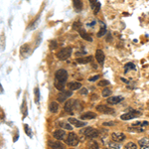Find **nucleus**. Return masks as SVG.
I'll list each match as a JSON object with an SVG mask.
<instances>
[{
    "label": "nucleus",
    "mask_w": 149,
    "mask_h": 149,
    "mask_svg": "<svg viewBox=\"0 0 149 149\" xmlns=\"http://www.w3.org/2000/svg\"><path fill=\"white\" fill-rule=\"evenodd\" d=\"M68 80V72L64 69H60L55 73V81L54 86L59 91H63L66 86Z\"/></svg>",
    "instance_id": "nucleus-1"
},
{
    "label": "nucleus",
    "mask_w": 149,
    "mask_h": 149,
    "mask_svg": "<svg viewBox=\"0 0 149 149\" xmlns=\"http://www.w3.org/2000/svg\"><path fill=\"white\" fill-rule=\"evenodd\" d=\"M73 53V49L71 47H66V48L62 49L61 51H59L56 54V57L58 58L60 61H66L68 58H70Z\"/></svg>",
    "instance_id": "nucleus-2"
},
{
    "label": "nucleus",
    "mask_w": 149,
    "mask_h": 149,
    "mask_svg": "<svg viewBox=\"0 0 149 149\" xmlns=\"http://www.w3.org/2000/svg\"><path fill=\"white\" fill-rule=\"evenodd\" d=\"M66 143L69 146H77L79 143V137L76 133L70 132L68 134V137L66 139Z\"/></svg>",
    "instance_id": "nucleus-3"
},
{
    "label": "nucleus",
    "mask_w": 149,
    "mask_h": 149,
    "mask_svg": "<svg viewBox=\"0 0 149 149\" xmlns=\"http://www.w3.org/2000/svg\"><path fill=\"white\" fill-rule=\"evenodd\" d=\"M141 115V112L136 111V110H131L130 112H127V113H124L120 116V119L122 120H130V119H133L135 117H138V116Z\"/></svg>",
    "instance_id": "nucleus-4"
},
{
    "label": "nucleus",
    "mask_w": 149,
    "mask_h": 149,
    "mask_svg": "<svg viewBox=\"0 0 149 149\" xmlns=\"http://www.w3.org/2000/svg\"><path fill=\"white\" fill-rule=\"evenodd\" d=\"M97 110L101 113L103 114H112L114 113V109L107 105H104V104H99L97 106Z\"/></svg>",
    "instance_id": "nucleus-5"
},
{
    "label": "nucleus",
    "mask_w": 149,
    "mask_h": 149,
    "mask_svg": "<svg viewBox=\"0 0 149 149\" xmlns=\"http://www.w3.org/2000/svg\"><path fill=\"white\" fill-rule=\"evenodd\" d=\"M72 95H73V93L71 91H62L58 95V97H57V99H58L59 103H64L66 99L72 97Z\"/></svg>",
    "instance_id": "nucleus-6"
},
{
    "label": "nucleus",
    "mask_w": 149,
    "mask_h": 149,
    "mask_svg": "<svg viewBox=\"0 0 149 149\" xmlns=\"http://www.w3.org/2000/svg\"><path fill=\"white\" fill-rule=\"evenodd\" d=\"M83 133L85 134V136H87V137H89V138H95L99 136L97 130L93 128V127H88V128H86L84 131H83Z\"/></svg>",
    "instance_id": "nucleus-7"
},
{
    "label": "nucleus",
    "mask_w": 149,
    "mask_h": 149,
    "mask_svg": "<svg viewBox=\"0 0 149 149\" xmlns=\"http://www.w3.org/2000/svg\"><path fill=\"white\" fill-rule=\"evenodd\" d=\"M89 4H91V7L93 9V13L95 14H97L101 9V2H99V0H89Z\"/></svg>",
    "instance_id": "nucleus-8"
},
{
    "label": "nucleus",
    "mask_w": 149,
    "mask_h": 149,
    "mask_svg": "<svg viewBox=\"0 0 149 149\" xmlns=\"http://www.w3.org/2000/svg\"><path fill=\"white\" fill-rule=\"evenodd\" d=\"M95 59H97V63L101 64V65H103L104 63V60H105V55H104L103 51L101 50V49H99V50H97V52H95Z\"/></svg>",
    "instance_id": "nucleus-9"
},
{
    "label": "nucleus",
    "mask_w": 149,
    "mask_h": 149,
    "mask_svg": "<svg viewBox=\"0 0 149 149\" xmlns=\"http://www.w3.org/2000/svg\"><path fill=\"white\" fill-rule=\"evenodd\" d=\"M78 103V101L74 99H70L68 101V103L65 104V110L68 112H72L74 108H76V104Z\"/></svg>",
    "instance_id": "nucleus-10"
},
{
    "label": "nucleus",
    "mask_w": 149,
    "mask_h": 149,
    "mask_svg": "<svg viewBox=\"0 0 149 149\" xmlns=\"http://www.w3.org/2000/svg\"><path fill=\"white\" fill-rule=\"evenodd\" d=\"M111 138L115 142H122L125 139V135L122 132H113L111 133Z\"/></svg>",
    "instance_id": "nucleus-11"
},
{
    "label": "nucleus",
    "mask_w": 149,
    "mask_h": 149,
    "mask_svg": "<svg viewBox=\"0 0 149 149\" xmlns=\"http://www.w3.org/2000/svg\"><path fill=\"white\" fill-rule=\"evenodd\" d=\"M53 136H54L57 140H63V139H65V137H66V132H65V130L60 128V129H57V130L53 133Z\"/></svg>",
    "instance_id": "nucleus-12"
},
{
    "label": "nucleus",
    "mask_w": 149,
    "mask_h": 149,
    "mask_svg": "<svg viewBox=\"0 0 149 149\" xmlns=\"http://www.w3.org/2000/svg\"><path fill=\"white\" fill-rule=\"evenodd\" d=\"M48 145L52 149H65V146L60 141H52V140H49Z\"/></svg>",
    "instance_id": "nucleus-13"
},
{
    "label": "nucleus",
    "mask_w": 149,
    "mask_h": 149,
    "mask_svg": "<svg viewBox=\"0 0 149 149\" xmlns=\"http://www.w3.org/2000/svg\"><path fill=\"white\" fill-rule=\"evenodd\" d=\"M78 32H79V34H80V36L84 40H87V41H89V42L93 41V37H91V36H89V34L87 33V31L84 29V27H83V28H81Z\"/></svg>",
    "instance_id": "nucleus-14"
},
{
    "label": "nucleus",
    "mask_w": 149,
    "mask_h": 149,
    "mask_svg": "<svg viewBox=\"0 0 149 149\" xmlns=\"http://www.w3.org/2000/svg\"><path fill=\"white\" fill-rule=\"evenodd\" d=\"M68 121H69V123L74 125L76 127H83L86 125V122H83V121L79 120V119H77V118H74V117H70L68 119Z\"/></svg>",
    "instance_id": "nucleus-15"
},
{
    "label": "nucleus",
    "mask_w": 149,
    "mask_h": 149,
    "mask_svg": "<svg viewBox=\"0 0 149 149\" xmlns=\"http://www.w3.org/2000/svg\"><path fill=\"white\" fill-rule=\"evenodd\" d=\"M122 99H123V97H120V95H116V97H107V103H109V104H116V103H120Z\"/></svg>",
    "instance_id": "nucleus-16"
},
{
    "label": "nucleus",
    "mask_w": 149,
    "mask_h": 149,
    "mask_svg": "<svg viewBox=\"0 0 149 149\" xmlns=\"http://www.w3.org/2000/svg\"><path fill=\"white\" fill-rule=\"evenodd\" d=\"M68 89L70 91H77L79 89H82V84L79 82H71L68 84Z\"/></svg>",
    "instance_id": "nucleus-17"
},
{
    "label": "nucleus",
    "mask_w": 149,
    "mask_h": 149,
    "mask_svg": "<svg viewBox=\"0 0 149 149\" xmlns=\"http://www.w3.org/2000/svg\"><path fill=\"white\" fill-rule=\"evenodd\" d=\"M74 8L76 12H81L83 10V1L82 0H73Z\"/></svg>",
    "instance_id": "nucleus-18"
},
{
    "label": "nucleus",
    "mask_w": 149,
    "mask_h": 149,
    "mask_svg": "<svg viewBox=\"0 0 149 149\" xmlns=\"http://www.w3.org/2000/svg\"><path fill=\"white\" fill-rule=\"evenodd\" d=\"M97 117V114L95 113V112H91V111H88L86 112V113H83L82 115H81V118L82 119H93Z\"/></svg>",
    "instance_id": "nucleus-19"
},
{
    "label": "nucleus",
    "mask_w": 149,
    "mask_h": 149,
    "mask_svg": "<svg viewBox=\"0 0 149 149\" xmlns=\"http://www.w3.org/2000/svg\"><path fill=\"white\" fill-rule=\"evenodd\" d=\"M139 146L141 149H148L149 148V139L148 138H142L139 140Z\"/></svg>",
    "instance_id": "nucleus-20"
},
{
    "label": "nucleus",
    "mask_w": 149,
    "mask_h": 149,
    "mask_svg": "<svg viewBox=\"0 0 149 149\" xmlns=\"http://www.w3.org/2000/svg\"><path fill=\"white\" fill-rule=\"evenodd\" d=\"M93 61V56H89V57H82V58H78L77 59V62L80 64H88L91 63Z\"/></svg>",
    "instance_id": "nucleus-21"
},
{
    "label": "nucleus",
    "mask_w": 149,
    "mask_h": 149,
    "mask_svg": "<svg viewBox=\"0 0 149 149\" xmlns=\"http://www.w3.org/2000/svg\"><path fill=\"white\" fill-rule=\"evenodd\" d=\"M49 109H50V111L52 112V113H57L59 110V104L58 103H55V101H53V103H50V105H49Z\"/></svg>",
    "instance_id": "nucleus-22"
},
{
    "label": "nucleus",
    "mask_w": 149,
    "mask_h": 149,
    "mask_svg": "<svg viewBox=\"0 0 149 149\" xmlns=\"http://www.w3.org/2000/svg\"><path fill=\"white\" fill-rule=\"evenodd\" d=\"M129 70H135V65H134L133 63H131V62H129V63H126L124 65V73L126 74L127 72L129 71Z\"/></svg>",
    "instance_id": "nucleus-23"
},
{
    "label": "nucleus",
    "mask_w": 149,
    "mask_h": 149,
    "mask_svg": "<svg viewBox=\"0 0 149 149\" xmlns=\"http://www.w3.org/2000/svg\"><path fill=\"white\" fill-rule=\"evenodd\" d=\"M101 23H103V22H101ZM106 32H107V30H106V26H105V24H104V23H103V27H101V30L97 32V36L99 38H101V37H103V35H105Z\"/></svg>",
    "instance_id": "nucleus-24"
},
{
    "label": "nucleus",
    "mask_w": 149,
    "mask_h": 149,
    "mask_svg": "<svg viewBox=\"0 0 149 149\" xmlns=\"http://www.w3.org/2000/svg\"><path fill=\"white\" fill-rule=\"evenodd\" d=\"M124 148L125 149H137V145H136L134 142H128L127 144H125V146H124Z\"/></svg>",
    "instance_id": "nucleus-25"
},
{
    "label": "nucleus",
    "mask_w": 149,
    "mask_h": 149,
    "mask_svg": "<svg viewBox=\"0 0 149 149\" xmlns=\"http://www.w3.org/2000/svg\"><path fill=\"white\" fill-rule=\"evenodd\" d=\"M59 125L61 127H63V128L68 129V130H73V127H72L71 125H70L69 123H67V122H60Z\"/></svg>",
    "instance_id": "nucleus-26"
},
{
    "label": "nucleus",
    "mask_w": 149,
    "mask_h": 149,
    "mask_svg": "<svg viewBox=\"0 0 149 149\" xmlns=\"http://www.w3.org/2000/svg\"><path fill=\"white\" fill-rule=\"evenodd\" d=\"M111 93H112L111 89H104L103 91V97H109L110 95H111Z\"/></svg>",
    "instance_id": "nucleus-27"
},
{
    "label": "nucleus",
    "mask_w": 149,
    "mask_h": 149,
    "mask_svg": "<svg viewBox=\"0 0 149 149\" xmlns=\"http://www.w3.org/2000/svg\"><path fill=\"white\" fill-rule=\"evenodd\" d=\"M83 27L84 26H83V24L80 22V21H77V22H74L73 24V28L74 30H77V31H79V30H80L81 28H83Z\"/></svg>",
    "instance_id": "nucleus-28"
},
{
    "label": "nucleus",
    "mask_w": 149,
    "mask_h": 149,
    "mask_svg": "<svg viewBox=\"0 0 149 149\" xmlns=\"http://www.w3.org/2000/svg\"><path fill=\"white\" fill-rule=\"evenodd\" d=\"M89 149H99V144L95 141H91L89 143Z\"/></svg>",
    "instance_id": "nucleus-29"
},
{
    "label": "nucleus",
    "mask_w": 149,
    "mask_h": 149,
    "mask_svg": "<svg viewBox=\"0 0 149 149\" xmlns=\"http://www.w3.org/2000/svg\"><path fill=\"white\" fill-rule=\"evenodd\" d=\"M97 85H99V87H106V86H108V85H109V82H108V81H106V80H103V81H101V82H99Z\"/></svg>",
    "instance_id": "nucleus-30"
},
{
    "label": "nucleus",
    "mask_w": 149,
    "mask_h": 149,
    "mask_svg": "<svg viewBox=\"0 0 149 149\" xmlns=\"http://www.w3.org/2000/svg\"><path fill=\"white\" fill-rule=\"evenodd\" d=\"M57 47H58V43H57L56 41H52V42H51V44H50V49H51V50H55Z\"/></svg>",
    "instance_id": "nucleus-31"
},
{
    "label": "nucleus",
    "mask_w": 149,
    "mask_h": 149,
    "mask_svg": "<svg viewBox=\"0 0 149 149\" xmlns=\"http://www.w3.org/2000/svg\"><path fill=\"white\" fill-rule=\"evenodd\" d=\"M35 97H36L35 101H36V103H38V101H39V97H40V95H39V89H38V88H36V89H35Z\"/></svg>",
    "instance_id": "nucleus-32"
},
{
    "label": "nucleus",
    "mask_w": 149,
    "mask_h": 149,
    "mask_svg": "<svg viewBox=\"0 0 149 149\" xmlns=\"http://www.w3.org/2000/svg\"><path fill=\"white\" fill-rule=\"evenodd\" d=\"M99 79V74H97V76L95 77H91V78L89 79V82H95V81H97Z\"/></svg>",
    "instance_id": "nucleus-33"
},
{
    "label": "nucleus",
    "mask_w": 149,
    "mask_h": 149,
    "mask_svg": "<svg viewBox=\"0 0 149 149\" xmlns=\"http://www.w3.org/2000/svg\"><path fill=\"white\" fill-rule=\"evenodd\" d=\"M109 145L111 146V148H115V149H119L120 148V145L117 143H113V142H109Z\"/></svg>",
    "instance_id": "nucleus-34"
},
{
    "label": "nucleus",
    "mask_w": 149,
    "mask_h": 149,
    "mask_svg": "<svg viewBox=\"0 0 149 149\" xmlns=\"http://www.w3.org/2000/svg\"><path fill=\"white\" fill-rule=\"evenodd\" d=\"M80 93L81 95H88V89H87L86 88H82L80 91Z\"/></svg>",
    "instance_id": "nucleus-35"
},
{
    "label": "nucleus",
    "mask_w": 149,
    "mask_h": 149,
    "mask_svg": "<svg viewBox=\"0 0 149 149\" xmlns=\"http://www.w3.org/2000/svg\"><path fill=\"white\" fill-rule=\"evenodd\" d=\"M103 125H105V126H107V125H110V126H112V125H114V122H112V121H109V122H104Z\"/></svg>",
    "instance_id": "nucleus-36"
},
{
    "label": "nucleus",
    "mask_w": 149,
    "mask_h": 149,
    "mask_svg": "<svg viewBox=\"0 0 149 149\" xmlns=\"http://www.w3.org/2000/svg\"><path fill=\"white\" fill-rule=\"evenodd\" d=\"M87 52H85V51H82V52H77L76 53V56H80V55H86Z\"/></svg>",
    "instance_id": "nucleus-37"
},
{
    "label": "nucleus",
    "mask_w": 149,
    "mask_h": 149,
    "mask_svg": "<svg viewBox=\"0 0 149 149\" xmlns=\"http://www.w3.org/2000/svg\"><path fill=\"white\" fill-rule=\"evenodd\" d=\"M25 129H26V133L29 134V136H31V133H30V131H29V127L27 126V125H25Z\"/></svg>",
    "instance_id": "nucleus-38"
},
{
    "label": "nucleus",
    "mask_w": 149,
    "mask_h": 149,
    "mask_svg": "<svg viewBox=\"0 0 149 149\" xmlns=\"http://www.w3.org/2000/svg\"><path fill=\"white\" fill-rule=\"evenodd\" d=\"M121 81H122V82H124V83H126V84H128V81H126V80H125V79L121 78Z\"/></svg>",
    "instance_id": "nucleus-39"
},
{
    "label": "nucleus",
    "mask_w": 149,
    "mask_h": 149,
    "mask_svg": "<svg viewBox=\"0 0 149 149\" xmlns=\"http://www.w3.org/2000/svg\"><path fill=\"white\" fill-rule=\"evenodd\" d=\"M104 149H110V148H107V147H106V148H104Z\"/></svg>",
    "instance_id": "nucleus-40"
}]
</instances>
